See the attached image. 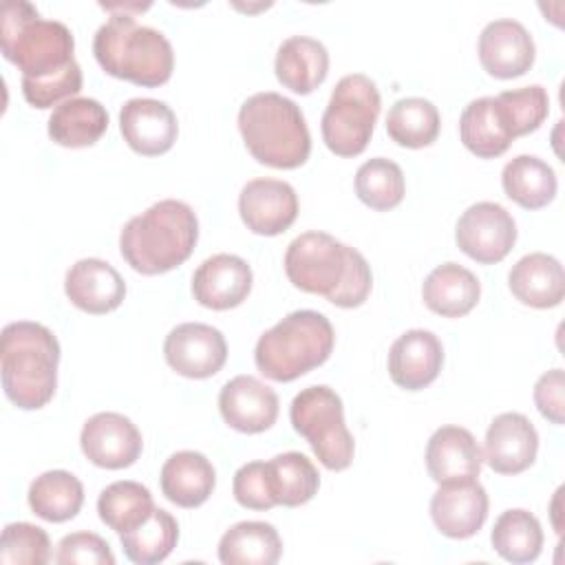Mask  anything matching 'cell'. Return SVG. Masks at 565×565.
I'll return each mask as SVG.
<instances>
[{
    "label": "cell",
    "mask_w": 565,
    "mask_h": 565,
    "mask_svg": "<svg viewBox=\"0 0 565 565\" xmlns=\"http://www.w3.org/2000/svg\"><path fill=\"white\" fill-rule=\"evenodd\" d=\"M68 300L86 313H108L124 302L126 282L121 274L102 258H79L64 278Z\"/></svg>",
    "instance_id": "22"
},
{
    "label": "cell",
    "mask_w": 565,
    "mask_h": 565,
    "mask_svg": "<svg viewBox=\"0 0 565 565\" xmlns=\"http://www.w3.org/2000/svg\"><path fill=\"white\" fill-rule=\"evenodd\" d=\"M93 53L108 75L148 88L166 84L174 68L168 38L130 13H110L93 38Z\"/></svg>",
    "instance_id": "4"
},
{
    "label": "cell",
    "mask_w": 565,
    "mask_h": 565,
    "mask_svg": "<svg viewBox=\"0 0 565 565\" xmlns=\"http://www.w3.org/2000/svg\"><path fill=\"white\" fill-rule=\"evenodd\" d=\"M430 516L444 536L470 539L488 519V492L477 479L439 483L430 499Z\"/></svg>",
    "instance_id": "16"
},
{
    "label": "cell",
    "mask_w": 565,
    "mask_h": 565,
    "mask_svg": "<svg viewBox=\"0 0 565 565\" xmlns=\"http://www.w3.org/2000/svg\"><path fill=\"white\" fill-rule=\"evenodd\" d=\"M163 355L172 371L203 380L218 373L227 360L225 335L205 322L177 324L163 342Z\"/></svg>",
    "instance_id": "11"
},
{
    "label": "cell",
    "mask_w": 565,
    "mask_h": 565,
    "mask_svg": "<svg viewBox=\"0 0 565 565\" xmlns=\"http://www.w3.org/2000/svg\"><path fill=\"white\" fill-rule=\"evenodd\" d=\"M2 55L22 71V79L40 82L66 71L73 62L75 40L71 29L57 20L40 18L24 0H9L0 15Z\"/></svg>",
    "instance_id": "6"
},
{
    "label": "cell",
    "mask_w": 565,
    "mask_h": 565,
    "mask_svg": "<svg viewBox=\"0 0 565 565\" xmlns=\"http://www.w3.org/2000/svg\"><path fill=\"white\" fill-rule=\"evenodd\" d=\"M508 285L519 302L547 309L561 305L565 296V271L558 258L543 252H532L512 265Z\"/></svg>",
    "instance_id": "23"
},
{
    "label": "cell",
    "mask_w": 565,
    "mask_h": 565,
    "mask_svg": "<svg viewBox=\"0 0 565 565\" xmlns=\"http://www.w3.org/2000/svg\"><path fill=\"white\" fill-rule=\"evenodd\" d=\"M60 565H115L110 545L95 532H73L57 543Z\"/></svg>",
    "instance_id": "42"
},
{
    "label": "cell",
    "mask_w": 565,
    "mask_h": 565,
    "mask_svg": "<svg viewBox=\"0 0 565 565\" xmlns=\"http://www.w3.org/2000/svg\"><path fill=\"white\" fill-rule=\"evenodd\" d=\"M238 212L247 230L276 236L291 227L298 216V194L280 179H252L238 194Z\"/></svg>",
    "instance_id": "13"
},
{
    "label": "cell",
    "mask_w": 565,
    "mask_h": 565,
    "mask_svg": "<svg viewBox=\"0 0 565 565\" xmlns=\"http://www.w3.org/2000/svg\"><path fill=\"white\" fill-rule=\"evenodd\" d=\"M79 446L90 463L108 470H119L132 466L139 459L143 439L130 417L104 411L95 413L84 422Z\"/></svg>",
    "instance_id": "12"
},
{
    "label": "cell",
    "mask_w": 565,
    "mask_h": 565,
    "mask_svg": "<svg viewBox=\"0 0 565 565\" xmlns=\"http://www.w3.org/2000/svg\"><path fill=\"white\" fill-rule=\"evenodd\" d=\"M455 241L472 260L492 265L503 260L514 247L516 223L503 205L494 201H479L459 216Z\"/></svg>",
    "instance_id": "10"
},
{
    "label": "cell",
    "mask_w": 565,
    "mask_h": 565,
    "mask_svg": "<svg viewBox=\"0 0 565 565\" xmlns=\"http://www.w3.org/2000/svg\"><path fill=\"white\" fill-rule=\"evenodd\" d=\"M514 137L534 132L550 113V97L541 84L503 90L497 95Z\"/></svg>",
    "instance_id": "39"
},
{
    "label": "cell",
    "mask_w": 565,
    "mask_h": 565,
    "mask_svg": "<svg viewBox=\"0 0 565 565\" xmlns=\"http://www.w3.org/2000/svg\"><path fill=\"white\" fill-rule=\"evenodd\" d=\"M539 450V433L523 413L497 415L483 441V459L499 475H519L527 470Z\"/></svg>",
    "instance_id": "17"
},
{
    "label": "cell",
    "mask_w": 565,
    "mask_h": 565,
    "mask_svg": "<svg viewBox=\"0 0 565 565\" xmlns=\"http://www.w3.org/2000/svg\"><path fill=\"white\" fill-rule=\"evenodd\" d=\"M267 463L274 499L278 505L298 508L316 497L320 488V475L309 457L289 450L271 457Z\"/></svg>",
    "instance_id": "36"
},
{
    "label": "cell",
    "mask_w": 565,
    "mask_h": 565,
    "mask_svg": "<svg viewBox=\"0 0 565 565\" xmlns=\"http://www.w3.org/2000/svg\"><path fill=\"white\" fill-rule=\"evenodd\" d=\"M335 333L329 318L313 309H298L267 329L254 349L258 371L274 382H291L327 362Z\"/></svg>",
    "instance_id": "7"
},
{
    "label": "cell",
    "mask_w": 565,
    "mask_h": 565,
    "mask_svg": "<svg viewBox=\"0 0 565 565\" xmlns=\"http://www.w3.org/2000/svg\"><path fill=\"white\" fill-rule=\"evenodd\" d=\"M60 342L40 322L18 320L2 329L0 366L7 397L24 411L42 408L57 386Z\"/></svg>",
    "instance_id": "3"
},
{
    "label": "cell",
    "mask_w": 565,
    "mask_h": 565,
    "mask_svg": "<svg viewBox=\"0 0 565 565\" xmlns=\"http://www.w3.org/2000/svg\"><path fill=\"white\" fill-rule=\"evenodd\" d=\"M119 541L128 561L137 565H154L166 561L177 547L179 523L168 510L154 508L141 525L119 534Z\"/></svg>",
    "instance_id": "33"
},
{
    "label": "cell",
    "mask_w": 565,
    "mask_h": 565,
    "mask_svg": "<svg viewBox=\"0 0 565 565\" xmlns=\"http://www.w3.org/2000/svg\"><path fill=\"white\" fill-rule=\"evenodd\" d=\"M154 510V501L150 490L139 481H113L99 492L97 499V512L99 519L115 530L117 534H124L137 525H141Z\"/></svg>",
    "instance_id": "34"
},
{
    "label": "cell",
    "mask_w": 565,
    "mask_h": 565,
    "mask_svg": "<svg viewBox=\"0 0 565 565\" xmlns=\"http://www.w3.org/2000/svg\"><path fill=\"white\" fill-rule=\"evenodd\" d=\"M51 558L49 534L33 523H7L0 539L2 565H44Z\"/></svg>",
    "instance_id": "38"
},
{
    "label": "cell",
    "mask_w": 565,
    "mask_h": 565,
    "mask_svg": "<svg viewBox=\"0 0 565 565\" xmlns=\"http://www.w3.org/2000/svg\"><path fill=\"white\" fill-rule=\"evenodd\" d=\"M459 137L463 146L481 159L503 154L516 139L497 97H477L463 108L459 117Z\"/></svg>",
    "instance_id": "24"
},
{
    "label": "cell",
    "mask_w": 565,
    "mask_h": 565,
    "mask_svg": "<svg viewBox=\"0 0 565 565\" xmlns=\"http://www.w3.org/2000/svg\"><path fill=\"white\" fill-rule=\"evenodd\" d=\"M218 411L227 426L238 433H263L278 417V395L254 375L227 380L218 393Z\"/></svg>",
    "instance_id": "18"
},
{
    "label": "cell",
    "mask_w": 565,
    "mask_h": 565,
    "mask_svg": "<svg viewBox=\"0 0 565 565\" xmlns=\"http://www.w3.org/2000/svg\"><path fill=\"white\" fill-rule=\"evenodd\" d=\"M280 554V534L265 521H241L218 541V561L223 565H274Z\"/></svg>",
    "instance_id": "29"
},
{
    "label": "cell",
    "mask_w": 565,
    "mask_h": 565,
    "mask_svg": "<svg viewBox=\"0 0 565 565\" xmlns=\"http://www.w3.org/2000/svg\"><path fill=\"white\" fill-rule=\"evenodd\" d=\"M274 71L285 88L307 95L318 88L329 73L327 46L309 35H291L278 46Z\"/></svg>",
    "instance_id": "25"
},
{
    "label": "cell",
    "mask_w": 565,
    "mask_h": 565,
    "mask_svg": "<svg viewBox=\"0 0 565 565\" xmlns=\"http://www.w3.org/2000/svg\"><path fill=\"white\" fill-rule=\"evenodd\" d=\"M439 110L430 99L402 97L386 115L388 137L404 148L430 146L439 135Z\"/></svg>",
    "instance_id": "35"
},
{
    "label": "cell",
    "mask_w": 565,
    "mask_h": 565,
    "mask_svg": "<svg viewBox=\"0 0 565 565\" xmlns=\"http://www.w3.org/2000/svg\"><path fill=\"white\" fill-rule=\"evenodd\" d=\"M119 130L124 141L143 157L168 152L179 135L172 108L152 97H132L119 110Z\"/></svg>",
    "instance_id": "14"
},
{
    "label": "cell",
    "mask_w": 565,
    "mask_h": 565,
    "mask_svg": "<svg viewBox=\"0 0 565 565\" xmlns=\"http://www.w3.org/2000/svg\"><path fill=\"white\" fill-rule=\"evenodd\" d=\"M565 386V377H563V369H552L547 373H543L536 384H534V402L539 413L550 419L552 424H563V388Z\"/></svg>",
    "instance_id": "43"
},
{
    "label": "cell",
    "mask_w": 565,
    "mask_h": 565,
    "mask_svg": "<svg viewBox=\"0 0 565 565\" xmlns=\"http://www.w3.org/2000/svg\"><path fill=\"white\" fill-rule=\"evenodd\" d=\"M252 267L236 254L205 258L192 276L194 300L207 309L225 311L238 307L252 291Z\"/></svg>",
    "instance_id": "19"
},
{
    "label": "cell",
    "mask_w": 565,
    "mask_h": 565,
    "mask_svg": "<svg viewBox=\"0 0 565 565\" xmlns=\"http://www.w3.org/2000/svg\"><path fill=\"white\" fill-rule=\"evenodd\" d=\"M161 492L181 508H196L214 490L216 472L210 459L196 450H179L161 466Z\"/></svg>",
    "instance_id": "26"
},
{
    "label": "cell",
    "mask_w": 565,
    "mask_h": 565,
    "mask_svg": "<svg viewBox=\"0 0 565 565\" xmlns=\"http://www.w3.org/2000/svg\"><path fill=\"white\" fill-rule=\"evenodd\" d=\"M479 296L481 285L477 276L459 263H444L435 267L422 285L426 307L446 318L466 316L479 302Z\"/></svg>",
    "instance_id": "27"
},
{
    "label": "cell",
    "mask_w": 565,
    "mask_h": 565,
    "mask_svg": "<svg viewBox=\"0 0 565 565\" xmlns=\"http://www.w3.org/2000/svg\"><path fill=\"white\" fill-rule=\"evenodd\" d=\"M494 552L508 563H532L543 547V530L539 519L521 508L499 514L490 534Z\"/></svg>",
    "instance_id": "32"
},
{
    "label": "cell",
    "mask_w": 565,
    "mask_h": 565,
    "mask_svg": "<svg viewBox=\"0 0 565 565\" xmlns=\"http://www.w3.org/2000/svg\"><path fill=\"white\" fill-rule=\"evenodd\" d=\"M238 130L258 163L291 170L311 152V135L300 106L274 90L256 93L241 104Z\"/></svg>",
    "instance_id": "5"
},
{
    "label": "cell",
    "mask_w": 565,
    "mask_h": 565,
    "mask_svg": "<svg viewBox=\"0 0 565 565\" xmlns=\"http://www.w3.org/2000/svg\"><path fill=\"white\" fill-rule=\"evenodd\" d=\"M29 508L44 521L64 523L84 503V486L68 470H46L29 486Z\"/></svg>",
    "instance_id": "31"
},
{
    "label": "cell",
    "mask_w": 565,
    "mask_h": 565,
    "mask_svg": "<svg viewBox=\"0 0 565 565\" xmlns=\"http://www.w3.org/2000/svg\"><path fill=\"white\" fill-rule=\"evenodd\" d=\"M79 90H82V68L77 62H73L66 71L49 79H40V82L22 79V95L35 108H51L62 99L64 102L71 99Z\"/></svg>",
    "instance_id": "41"
},
{
    "label": "cell",
    "mask_w": 565,
    "mask_h": 565,
    "mask_svg": "<svg viewBox=\"0 0 565 565\" xmlns=\"http://www.w3.org/2000/svg\"><path fill=\"white\" fill-rule=\"evenodd\" d=\"M481 463L483 452L477 439L461 426H441L426 444V468L437 483L477 479Z\"/></svg>",
    "instance_id": "21"
},
{
    "label": "cell",
    "mask_w": 565,
    "mask_h": 565,
    "mask_svg": "<svg viewBox=\"0 0 565 565\" xmlns=\"http://www.w3.org/2000/svg\"><path fill=\"white\" fill-rule=\"evenodd\" d=\"M108 128L106 108L93 97H71L49 117V137L64 148H84L102 139Z\"/></svg>",
    "instance_id": "28"
},
{
    "label": "cell",
    "mask_w": 565,
    "mask_h": 565,
    "mask_svg": "<svg viewBox=\"0 0 565 565\" xmlns=\"http://www.w3.org/2000/svg\"><path fill=\"white\" fill-rule=\"evenodd\" d=\"M196 238L199 218L194 210L183 201L163 199L124 225L119 252L135 271L154 276L188 260Z\"/></svg>",
    "instance_id": "2"
},
{
    "label": "cell",
    "mask_w": 565,
    "mask_h": 565,
    "mask_svg": "<svg viewBox=\"0 0 565 565\" xmlns=\"http://www.w3.org/2000/svg\"><path fill=\"white\" fill-rule=\"evenodd\" d=\"M382 97L371 77L364 73L344 75L322 113L320 130L327 148L338 157L360 154L373 135Z\"/></svg>",
    "instance_id": "9"
},
{
    "label": "cell",
    "mask_w": 565,
    "mask_h": 565,
    "mask_svg": "<svg viewBox=\"0 0 565 565\" xmlns=\"http://www.w3.org/2000/svg\"><path fill=\"white\" fill-rule=\"evenodd\" d=\"M289 419L324 468L344 470L351 466L355 441L344 424L342 399L333 388L324 384L302 388L291 399Z\"/></svg>",
    "instance_id": "8"
},
{
    "label": "cell",
    "mask_w": 565,
    "mask_h": 565,
    "mask_svg": "<svg viewBox=\"0 0 565 565\" xmlns=\"http://www.w3.org/2000/svg\"><path fill=\"white\" fill-rule=\"evenodd\" d=\"M481 66L499 79H512L530 71L534 64L536 46L530 31L512 18H499L483 26L479 35Z\"/></svg>",
    "instance_id": "15"
},
{
    "label": "cell",
    "mask_w": 565,
    "mask_h": 565,
    "mask_svg": "<svg viewBox=\"0 0 565 565\" xmlns=\"http://www.w3.org/2000/svg\"><path fill=\"white\" fill-rule=\"evenodd\" d=\"M444 364V347L428 329L402 333L388 351L391 380L406 391H419L435 382Z\"/></svg>",
    "instance_id": "20"
},
{
    "label": "cell",
    "mask_w": 565,
    "mask_h": 565,
    "mask_svg": "<svg viewBox=\"0 0 565 565\" xmlns=\"http://www.w3.org/2000/svg\"><path fill=\"white\" fill-rule=\"evenodd\" d=\"M289 282L307 294H320L335 307H360L373 285L366 258L327 232H305L285 252Z\"/></svg>",
    "instance_id": "1"
},
{
    "label": "cell",
    "mask_w": 565,
    "mask_h": 565,
    "mask_svg": "<svg viewBox=\"0 0 565 565\" xmlns=\"http://www.w3.org/2000/svg\"><path fill=\"white\" fill-rule=\"evenodd\" d=\"M404 190L406 183L402 168L386 157H373L355 172V194L371 210H393L402 203Z\"/></svg>",
    "instance_id": "37"
},
{
    "label": "cell",
    "mask_w": 565,
    "mask_h": 565,
    "mask_svg": "<svg viewBox=\"0 0 565 565\" xmlns=\"http://www.w3.org/2000/svg\"><path fill=\"white\" fill-rule=\"evenodd\" d=\"M234 499L249 510H269L276 503L274 490H271V477H269V463L267 461H249L243 463L234 472L232 481Z\"/></svg>",
    "instance_id": "40"
},
{
    "label": "cell",
    "mask_w": 565,
    "mask_h": 565,
    "mask_svg": "<svg viewBox=\"0 0 565 565\" xmlns=\"http://www.w3.org/2000/svg\"><path fill=\"white\" fill-rule=\"evenodd\" d=\"M501 185L508 199L525 210L545 207L556 196V174L547 161L534 154H519L503 166Z\"/></svg>",
    "instance_id": "30"
}]
</instances>
